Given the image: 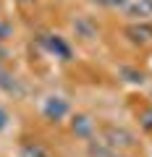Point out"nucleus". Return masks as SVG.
Wrapping results in <instances>:
<instances>
[{
  "label": "nucleus",
  "mask_w": 152,
  "mask_h": 157,
  "mask_svg": "<svg viewBox=\"0 0 152 157\" xmlns=\"http://www.w3.org/2000/svg\"><path fill=\"white\" fill-rule=\"evenodd\" d=\"M40 45L45 47L50 55L60 58V60H71V55H73V52H71V45H68L60 34H42V37H40Z\"/></svg>",
  "instance_id": "obj_1"
},
{
  "label": "nucleus",
  "mask_w": 152,
  "mask_h": 157,
  "mask_svg": "<svg viewBox=\"0 0 152 157\" xmlns=\"http://www.w3.org/2000/svg\"><path fill=\"white\" fill-rule=\"evenodd\" d=\"M102 136H105V144L110 147V149H129V147H134V136H131L126 128L107 126V128L102 131Z\"/></svg>",
  "instance_id": "obj_2"
},
{
  "label": "nucleus",
  "mask_w": 152,
  "mask_h": 157,
  "mask_svg": "<svg viewBox=\"0 0 152 157\" xmlns=\"http://www.w3.org/2000/svg\"><path fill=\"white\" fill-rule=\"evenodd\" d=\"M42 115L47 118V121H63V118L68 115V102L63 100V97H58V94H50L45 102H42Z\"/></svg>",
  "instance_id": "obj_3"
},
{
  "label": "nucleus",
  "mask_w": 152,
  "mask_h": 157,
  "mask_svg": "<svg viewBox=\"0 0 152 157\" xmlns=\"http://www.w3.org/2000/svg\"><path fill=\"white\" fill-rule=\"evenodd\" d=\"M126 37H129V42H134V45H150L152 42V24H131V26H126Z\"/></svg>",
  "instance_id": "obj_4"
},
{
  "label": "nucleus",
  "mask_w": 152,
  "mask_h": 157,
  "mask_svg": "<svg viewBox=\"0 0 152 157\" xmlns=\"http://www.w3.org/2000/svg\"><path fill=\"white\" fill-rule=\"evenodd\" d=\"M71 131L79 139H92V134H95V121H92L89 115H84V113H79V115H73L71 121Z\"/></svg>",
  "instance_id": "obj_5"
},
{
  "label": "nucleus",
  "mask_w": 152,
  "mask_h": 157,
  "mask_svg": "<svg viewBox=\"0 0 152 157\" xmlns=\"http://www.w3.org/2000/svg\"><path fill=\"white\" fill-rule=\"evenodd\" d=\"M126 13L136 21H144V18L152 16V0H131L126 6Z\"/></svg>",
  "instance_id": "obj_6"
},
{
  "label": "nucleus",
  "mask_w": 152,
  "mask_h": 157,
  "mask_svg": "<svg viewBox=\"0 0 152 157\" xmlns=\"http://www.w3.org/2000/svg\"><path fill=\"white\" fill-rule=\"evenodd\" d=\"M73 29H76V37H81V39H95L97 37V24L89 16H79L73 21Z\"/></svg>",
  "instance_id": "obj_7"
},
{
  "label": "nucleus",
  "mask_w": 152,
  "mask_h": 157,
  "mask_svg": "<svg viewBox=\"0 0 152 157\" xmlns=\"http://www.w3.org/2000/svg\"><path fill=\"white\" fill-rule=\"evenodd\" d=\"M0 89H6V92H16V78H13L8 71H3V68H0Z\"/></svg>",
  "instance_id": "obj_8"
},
{
  "label": "nucleus",
  "mask_w": 152,
  "mask_h": 157,
  "mask_svg": "<svg viewBox=\"0 0 152 157\" xmlns=\"http://www.w3.org/2000/svg\"><path fill=\"white\" fill-rule=\"evenodd\" d=\"M21 157H47V152L42 149L40 144H26L21 149Z\"/></svg>",
  "instance_id": "obj_9"
},
{
  "label": "nucleus",
  "mask_w": 152,
  "mask_h": 157,
  "mask_svg": "<svg viewBox=\"0 0 152 157\" xmlns=\"http://www.w3.org/2000/svg\"><path fill=\"white\" fill-rule=\"evenodd\" d=\"M13 37V26L8 21H0V42H6V39Z\"/></svg>",
  "instance_id": "obj_10"
},
{
  "label": "nucleus",
  "mask_w": 152,
  "mask_h": 157,
  "mask_svg": "<svg viewBox=\"0 0 152 157\" xmlns=\"http://www.w3.org/2000/svg\"><path fill=\"white\" fill-rule=\"evenodd\" d=\"M95 6H102V8H121L126 6V0H92Z\"/></svg>",
  "instance_id": "obj_11"
},
{
  "label": "nucleus",
  "mask_w": 152,
  "mask_h": 157,
  "mask_svg": "<svg viewBox=\"0 0 152 157\" xmlns=\"http://www.w3.org/2000/svg\"><path fill=\"white\" fill-rule=\"evenodd\" d=\"M8 123H11V115H8V113L0 107V131H6V128H8Z\"/></svg>",
  "instance_id": "obj_12"
},
{
  "label": "nucleus",
  "mask_w": 152,
  "mask_h": 157,
  "mask_svg": "<svg viewBox=\"0 0 152 157\" xmlns=\"http://www.w3.org/2000/svg\"><path fill=\"white\" fill-rule=\"evenodd\" d=\"M123 73L129 76V81H142V73H136V71H129V68H123Z\"/></svg>",
  "instance_id": "obj_13"
},
{
  "label": "nucleus",
  "mask_w": 152,
  "mask_h": 157,
  "mask_svg": "<svg viewBox=\"0 0 152 157\" xmlns=\"http://www.w3.org/2000/svg\"><path fill=\"white\" fill-rule=\"evenodd\" d=\"M6 58H8V50H6V47H0V60H6Z\"/></svg>",
  "instance_id": "obj_14"
},
{
  "label": "nucleus",
  "mask_w": 152,
  "mask_h": 157,
  "mask_svg": "<svg viewBox=\"0 0 152 157\" xmlns=\"http://www.w3.org/2000/svg\"><path fill=\"white\" fill-rule=\"evenodd\" d=\"M18 3H32V0H18Z\"/></svg>",
  "instance_id": "obj_15"
}]
</instances>
